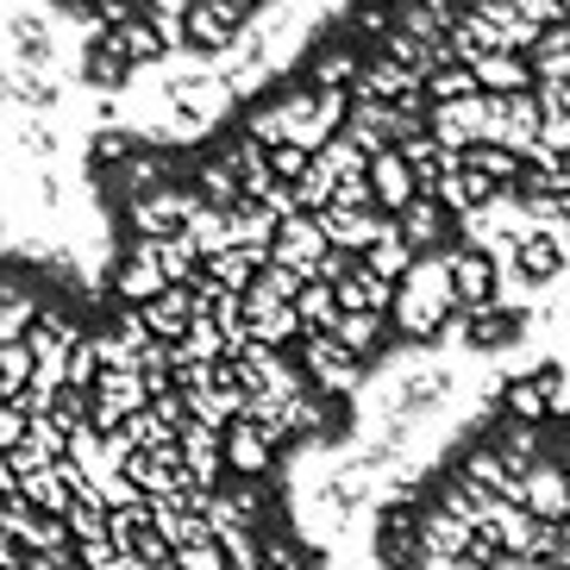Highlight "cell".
<instances>
[{
    "instance_id": "30bf717a",
    "label": "cell",
    "mask_w": 570,
    "mask_h": 570,
    "mask_svg": "<svg viewBox=\"0 0 570 570\" xmlns=\"http://www.w3.org/2000/svg\"><path fill=\"white\" fill-rule=\"evenodd\" d=\"M63 527H69V546H82V539H107V508L95 489H76L63 508Z\"/></svg>"
},
{
    "instance_id": "52a82bcc",
    "label": "cell",
    "mask_w": 570,
    "mask_h": 570,
    "mask_svg": "<svg viewBox=\"0 0 570 570\" xmlns=\"http://www.w3.org/2000/svg\"><path fill=\"white\" fill-rule=\"evenodd\" d=\"M464 69L483 95H533V63H527V51H476Z\"/></svg>"
},
{
    "instance_id": "277c9868",
    "label": "cell",
    "mask_w": 570,
    "mask_h": 570,
    "mask_svg": "<svg viewBox=\"0 0 570 570\" xmlns=\"http://www.w3.org/2000/svg\"><path fill=\"white\" fill-rule=\"evenodd\" d=\"M219 452H226V476H269V470H276V452H283V439L238 414L233 426L219 433Z\"/></svg>"
},
{
    "instance_id": "5b68a950",
    "label": "cell",
    "mask_w": 570,
    "mask_h": 570,
    "mask_svg": "<svg viewBox=\"0 0 570 570\" xmlns=\"http://www.w3.org/2000/svg\"><path fill=\"white\" fill-rule=\"evenodd\" d=\"M364 188H370V202L383 207V214H402L407 202H420L414 164H407V157H402V145H383V151H370Z\"/></svg>"
},
{
    "instance_id": "7a4b0ae2",
    "label": "cell",
    "mask_w": 570,
    "mask_h": 570,
    "mask_svg": "<svg viewBox=\"0 0 570 570\" xmlns=\"http://www.w3.org/2000/svg\"><path fill=\"white\" fill-rule=\"evenodd\" d=\"M295 364H302L307 389H320L326 402H352L357 389H364V357H352L333 333L295 338Z\"/></svg>"
},
{
    "instance_id": "ba28073f",
    "label": "cell",
    "mask_w": 570,
    "mask_h": 570,
    "mask_svg": "<svg viewBox=\"0 0 570 570\" xmlns=\"http://www.w3.org/2000/svg\"><path fill=\"white\" fill-rule=\"evenodd\" d=\"M195 314H202V295H195V288H164V295H151V302L138 307V320L151 326L157 345H176V338L195 326Z\"/></svg>"
},
{
    "instance_id": "ac0fdd59",
    "label": "cell",
    "mask_w": 570,
    "mask_h": 570,
    "mask_svg": "<svg viewBox=\"0 0 570 570\" xmlns=\"http://www.w3.org/2000/svg\"><path fill=\"white\" fill-rule=\"evenodd\" d=\"M558 19H564V26H570V0H558Z\"/></svg>"
},
{
    "instance_id": "5bb4252c",
    "label": "cell",
    "mask_w": 570,
    "mask_h": 570,
    "mask_svg": "<svg viewBox=\"0 0 570 570\" xmlns=\"http://www.w3.org/2000/svg\"><path fill=\"white\" fill-rule=\"evenodd\" d=\"M176 570H226V546L219 539H195V546H176Z\"/></svg>"
},
{
    "instance_id": "e0dca14e",
    "label": "cell",
    "mask_w": 570,
    "mask_h": 570,
    "mask_svg": "<svg viewBox=\"0 0 570 570\" xmlns=\"http://www.w3.org/2000/svg\"><path fill=\"white\" fill-rule=\"evenodd\" d=\"M0 495H19V476H13V464H7V452H0Z\"/></svg>"
},
{
    "instance_id": "d6986e66",
    "label": "cell",
    "mask_w": 570,
    "mask_h": 570,
    "mask_svg": "<svg viewBox=\"0 0 570 570\" xmlns=\"http://www.w3.org/2000/svg\"><path fill=\"white\" fill-rule=\"evenodd\" d=\"M157 570H176V558H164V564H157Z\"/></svg>"
},
{
    "instance_id": "3957f363",
    "label": "cell",
    "mask_w": 570,
    "mask_h": 570,
    "mask_svg": "<svg viewBox=\"0 0 570 570\" xmlns=\"http://www.w3.org/2000/svg\"><path fill=\"white\" fill-rule=\"evenodd\" d=\"M514 508L520 514H533L539 527H558L570 520V458L552 452V439H546V452L527 464V476L514 483Z\"/></svg>"
},
{
    "instance_id": "8992f818",
    "label": "cell",
    "mask_w": 570,
    "mask_h": 570,
    "mask_svg": "<svg viewBox=\"0 0 570 570\" xmlns=\"http://www.w3.org/2000/svg\"><path fill=\"white\" fill-rule=\"evenodd\" d=\"M445 264H452L458 314H464V307L495 302V257H489V252H476V245H445Z\"/></svg>"
},
{
    "instance_id": "2e32d148",
    "label": "cell",
    "mask_w": 570,
    "mask_h": 570,
    "mask_svg": "<svg viewBox=\"0 0 570 570\" xmlns=\"http://www.w3.org/2000/svg\"><path fill=\"white\" fill-rule=\"evenodd\" d=\"M26 558H32V552H26L13 533H0V570H26Z\"/></svg>"
},
{
    "instance_id": "ffe728a7",
    "label": "cell",
    "mask_w": 570,
    "mask_h": 570,
    "mask_svg": "<svg viewBox=\"0 0 570 570\" xmlns=\"http://www.w3.org/2000/svg\"><path fill=\"white\" fill-rule=\"evenodd\" d=\"M376 7H402V0H376Z\"/></svg>"
},
{
    "instance_id": "7c38bea8",
    "label": "cell",
    "mask_w": 570,
    "mask_h": 570,
    "mask_svg": "<svg viewBox=\"0 0 570 570\" xmlns=\"http://www.w3.org/2000/svg\"><path fill=\"white\" fill-rule=\"evenodd\" d=\"M26 383H32V345L13 338V345H0V402H13Z\"/></svg>"
},
{
    "instance_id": "9c48e42d",
    "label": "cell",
    "mask_w": 570,
    "mask_h": 570,
    "mask_svg": "<svg viewBox=\"0 0 570 570\" xmlns=\"http://www.w3.org/2000/svg\"><path fill=\"white\" fill-rule=\"evenodd\" d=\"M389 333H395V320H389V314H338V320H333V338H338L352 357H364V364L383 352Z\"/></svg>"
},
{
    "instance_id": "9a60e30c",
    "label": "cell",
    "mask_w": 570,
    "mask_h": 570,
    "mask_svg": "<svg viewBox=\"0 0 570 570\" xmlns=\"http://www.w3.org/2000/svg\"><path fill=\"white\" fill-rule=\"evenodd\" d=\"M26 426H32V414L19 402H0V452H13L19 439H26Z\"/></svg>"
},
{
    "instance_id": "8fae6325",
    "label": "cell",
    "mask_w": 570,
    "mask_h": 570,
    "mask_svg": "<svg viewBox=\"0 0 570 570\" xmlns=\"http://www.w3.org/2000/svg\"><path fill=\"white\" fill-rule=\"evenodd\" d=\"M19 546L26 552H63L69 546V527H63V514H26V527H19Z\"/></svg>"
},
{
    "instance_id": "4fadbf2b",
    "label": "cell",
    "mask_w": 570,
    "mask_h": 570,
    "mask_svg": "<svg viewBox=\"0 0 570 570\" xmlns=\"http://www.w3.org/2000/svg\"><path fill=\"white\" fill-rule=\"evenodd\" d=\"M76 564L82 570H138V558L126 546H114V539H82L76 546Z\"/></svg>"
},
{
    "instance_id": "6da1fadb",
    "label": "cell",
    "mask_w": 570,
    "mask_h": 570,
    "mask_svg": "<svg viewBox=\"0 0 570 570\" xmlns=\"http://www.w3.org/2000/svg\"><path fill=\"white\" fill-rule=\"evenodd\" d=\"M458 314V295H452V264L445 252H420L414 264L402 269V283H395V302H389V320H395V333L414 338V345H433Z\"/></svg>"
}]
</instances>
